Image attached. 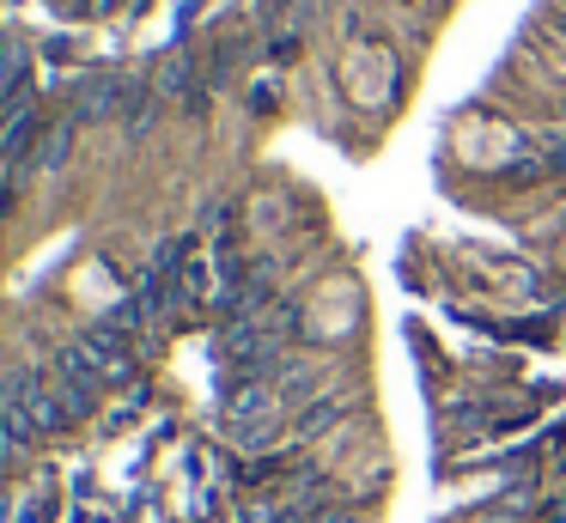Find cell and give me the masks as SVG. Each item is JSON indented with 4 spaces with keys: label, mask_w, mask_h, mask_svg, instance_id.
Returning <instances> with one entry per match:
<instances>
[{
    "label": "cell",
    "mask_w": 566,
    "mask_h": 523,
    "mask_svg": "<svg viewBox=\"0 0 566 523\" xmlns=\"http://www.w3.org/2000/svg\"><path fill=\"white\" fill-rule=\"evenodd\" d=\"M0 177H7V165H0Z\"/></svg>",
    "instance_id": "cell-5"
},
{
    "label": "cell",
    "mask_w": 566,
    "mask_h": 523,
    "mask_svg": "<svg viewBox=\"0 0 566 523\" xmlns=\"http://www.w3.org/2000/svg\"><path fill=\"white\" fill-rule=\"evenodd\" d=\"M554 523H566V499H560V511H554Z\"/></svg>",
    "instance_id": "cell-4"
},
{
    "label": "cell",
    "mask_w": 566,
    "mask_h": 523,
    "mask_svg": "<svg viewBox=\"0 0 566 523\" xmlns=\"http://www.w3.org/2000/svg\"><path fill=\"white\" fill-rule=\"evenodd\" d=\"M335 414H342V396H323L317 408H305V420H298V432H323V426H329Z\"/></svg>",
    "instance_id": "cell-2"
},
{
    "label": "cell",
    "mask_w": 566,
    "mask_h": 523,
    "mask_svg": "<svg viewBox=\"0 0 566 523\" xmlns=\"http://www.w3.org/2000/svg\"><path fill=\"white\" fill-rule=\"evenodd\" d=\"M50 511H55V499H50V493H38V499H31V505H25V517H19V523H43V517H50Z\"/></svg>",
    "instance_id": "cell-3"
},
{
    "label": "cell",
    "mask_w": 566,
    "mask_h": 523,
    "mask_svg": "<svg viewBox=\"0 0 566 523\" xmlns=\"http://www.w3.org/2000/svg\"><path fill=\"white\" fill-rule=\"evenodd\" d=\"M67 153H74V122H55V128L38 140V170H62Z\"/></svg>",
    "instance_id": "cell-1"
}]
</instances>
